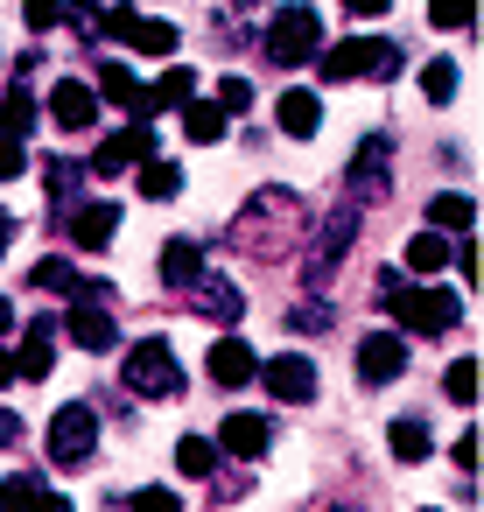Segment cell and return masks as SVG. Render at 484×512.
<instances>
[{"label": "cell", "instance_id": "cell-1", "mask_svg": "<svg viewBox=\"0 0 484 512\" xmlns=\"http://www.w3.org/2000/svg\"><path fill=\"white\" fill-rule=\"evenodd\" d=\"M379 302H386L414 337H442V330H456V316H463V302H456L449 288H400V274L379 281Z\"/></svg>", "mask_w": 484, "mask_h": 512}, {"label": "cell", "instance_id": "cell-2", "mask_svg": "<svg viewBox=\"0 0 484 512\" xmlns=\"http://www.w3.org/2000/svg\"><path fill=\"white\" fill-rule=\"evenodd\" d=\"M316 64H323L330 85H351V78H393V71H400V50L379 43V36H351V43H337V50H316Z\"/></svg>", "mask_w": 484, "mask_h": 512}, {"label": "cell", "instance_id": "cell-3", "mask_svg": "<svg viewBox=\"0 0 484 512\" xmlns=\"http://www.w3.org/2000/svg\"><path fill=\"white\" fill-rule=\"evenodd\" d=\"M120 379H127V393H141V400H169V393H183V365H176V351H169L162 337H141V344L127 351Z\"/></svg>", "mask_w": 484, "mask_h": 512}, {"label": "cell", "instance_id": "cell-4", "mask_svg": "<svg viewBox=\"0 0 484 512\" xmlns=\"http://www.w3.org/2000/svg\"><path fill=\"white\" fill-rule=\"evenodd\" d=\"M316 50H323V22H316V8H281V15L267 22V57H274L281 71L316 64Z\"/></svg>", "mask_w": 484, "mask_h": 512}, {"label": "cell", "instance_id": "cell-5", "mask_svg": "<svg viewBox=\"0 0 484 512\" xmlns=\"http://www.w3.org/2000/svg\"><path fill=\"white\" fill-rule=\"evenodd\" d=\"M64 330H71V344L78 351H113L120 344V323H113V309H106V295L99 288H71V302H64Z\"/></svg>", "mask_w": 484, "mask_h": 512}, {"label": "cell", "instance_id": "cell-6", "mask_svg": "<svg viewBox=\"0 0 484 512\" xmlns=\"http://www.w3.org/2000/svg\"><path fill=\"white\" fill-rule=\"evenodd\" d=\"M92 449H99V414H92L85 400L57 407V414H50V463H85Z\"/></svg>", "mask_w": 484, "mask_h": 512}, {"label": "cell", "instance_id": "cell-7", "mask_svg": "<svg viewBox=\"0 0 484 512\" xmlns=\"http://www.w3.org/2000/svg\"><path fill=\"white\" fill-rule=\"evenodd\" d=\"M106 36H120V43H127V50H141V57H176V29H169L162 15L113 8V15H106Z\"/></svg>", "mask_w": 484, "mask_h": 512}, {"label": "cell", "instance_id": "cell-8", "mask_svg": "<svg viewBox=\"0 0 484 512\" xmlns=\"http://www.w3.org/2000/svg\"><path fill=\"white\" fill-rule=\"evenodd\" d=\"M253 379H267V393H274L281 407H302V400H316V365H309L302 351L260 358V372H253Z\"/></svg>", "mask_w": 484, "mask_h": 512}, {"label": "cell", "instance_id": "cell-9", "mask_svg": "<svg viewBox=\"0 0 484 512\" xmlns=\"http://www.w3.org/2000/svg\"><path fill=\"white\" fill-rule=\"evenodd\" d=\"M141 162H155V127H148V120L120 127V134L92 155V176H127V169H141Z\"/></svg>", "mask_w": 484, "mask_h": 512}, {"label": "cell", "instance_id": "cell-10", "mask_svg": "<svg viewBox=\"0 0 484 512\" xmlns=\"http://www.w3.org/2000/svg\"><path fill=\"white\" fill-rule=\"evenodd\" d=\"M99 99H106V106H120L127 120H155V92H148L127 64H99Z\"/></svg>", "mask_w": 484, "mask_h": 512}, {"label": "cell", "instance_id": "cell-11", "mask_svg": "<svg viewBox=\"0 0 484 512\" xmlns=\"http://www.w3.org/2000/svg\"><path fill=\"white\" fill-rule=\"evenodd\" d=\"M400 372H407V344H400L393 330H372V337L358 344V379H365V386H393Z\"/></svg>", "mask_w": 484, "mask_h": 512}, {"label": "cell", "instance_id": "cell-12", "mask_svg": "<svg viewBox=\"0 0 484 512\" xmlns=\"http://www.w3.org/2000/svg\"><path fill=\"white\" fill-rule=\"evenodd\" d=\"M113 232H120V204L92 197V204H78V211H71V246H78V253H106V246H113Z\"/></svg>", "mask_w": 484, "mask_h": 512}, {"label": "cell", "instance_id": "cell-13", "mask_svg": "<svg viewBox=\"0 0 484 512\" xmlns=\"http://www.w3.org/2000/svg\"><path fill=\"white\" fill-rule=\"evenodd\" d=\"M50 120H57L64 134H85V127L99 120V92H92V85H78V78H64V85L50 92Z\"/></svg>", "mask_w": 484, "mask_h": 512}, {"label": "cell", "instance_id": "cell-14", "mask_svg": "<svg viewBox=\"0 0 484 512\" xmlns=\"http://www.w3.org/2000/svg\"><path fill=\"white\" fill-rule=\"evenodd\" d=\"M50 365H57V323H50V316H36V323L22 330L15 372H22V379H50Z\"/></svg>", "mask_w": 484, "mask_h": 512}, {"label": "cell", "instance_id": "cell-15", "mask_svg": "<svg viewBox=\"0 0 484 512\" xmlns=\"http://www.w3.org/2000/svg\"><path fill=\"white\" fill-rule=\"evenodd\" d=\"M253 372H260V358H253L246 337H218V344H211V379H218V386H246Z\"/></svg>", "mask_w": 484, "mask_h": 512}, {"label": "cell", "instance_id": "cell-16", "mask_svg": "<svg viewBox=\"0 0 484 512\" xmlns=\"http://www.w3.org/2000/svg\"><path fill=\"white\" fill-rule=\"evenodd\" d=\"M267 421L260 414H225V428H218V449L225 456H267Z\"/></svg>", "mask_w": 484, "mask_h": 512}, {"label": "cell", "instance_id": "cell-17", "mask_svg": "<svg viewBox=\"0 0 484 512\" xmlns=\"http://www.w3.org/2000/svg\"><path fill=\"white\" fill-rule=\"evenodd\" d=\"M190 295H197V316H211V323H232L246 302H239V288L232 281H218V274H197L190 281Z\"/></svg>", "mask_w": 484, "mask_h": 512}, {"label": "cell", "instance_id": "cell-18", "mask_svg": "<svg viewBox=\"0 0 484 512\" xmlns=\"http://www.w3.org/2000/svg\"><path fill=\"white\" fill-rule=\"evenodd\" d=\"M316 127H323V99H316V92H302V85H295V92H288V99H281V134H295V141H309V134H316Z\"/></svg>", "mask_w": 484, "mask_h": 512}, {"label": "cell", "instance_id": "cell-19", "mask_svg": "<svg viewBox=\"0 0 484 512\" xmlns=\"http://www.w3.org/2000/svg\"><path fill=\"white\" fill-rule=\"evenodd\" d=\"M351 197H386V141H365L351 162Z\"/></svg>", "mask_w": 484, "mask_h": 512}, {"label": "cell", "instance_id": "cell-20", "mask_svg": "<svg viewBox=\"0 0 484 512\" xmlns=\"http://www.w3.org/2000/svg\"><path fill=\"white\" fill-rule=\"evenodd\" d=\"M470 218H477V197H456V190L428 197V232H470Z\"/></svg>", "mask_w": 484, "mask_h": 512}, {"label": "cell", "instance_id": "cell-21", "mask_svg": "<svg viewBox=\"0 0 484 512\" xmlns=\"http://www.w3.org/2000/svg\"><path fill=\"white\" fill-rule=\"evenodd\" d=\"M351 232H358V211L344 204V211L330 218V232H323V246H316V260H309V281H323V274L337 267V253H344V239H351Z\"/></svg>", "mask_w": 484, "mask_h": 512}, {"label": "cell", "instance_id": "cell-22", "mask_svg": "<svg viewBox=\"0 0 484 512\" xmlns=\"http://www.w3.org/2000/svg\"><path fill=\"white\" fill-rule=\"evenodd\" d=\"M197 274H204V246H190V239H169V246H162V281H169V288H190Z\"/></svg>", "mask_w": 484, "mask_h": 512}, {"label": "cell", "instance_id": "cell-23", "mask_svg": "<svg viewBox=\"0 0 484 512\" xmlns=\"http://www.w3.org/2000/svg\"><path fill=\"white\" fill-rule=\"evenodd\" d=\"M148 92H155V113H176L183 99H197V71H190V64H169Z\"/></svg>", "mask_w": 484, "mask_h": 512}, {"label": "cell", "instance_id": "cell-24", "mask_svg": "<svg viewBox=\"0 0 484 512\" xmlns=\"http://www.w3.org/2000/svg\"><path fill=\"white\" fill-rule=\"evenodd\" d=\"M176 113H183V134H190V141H218V134H225V113H218V99H183Z\"/></svg>", "mask_w": 484, "mask_h": 512}, {"label": "cell", "instance_id": "cell-25", "mask_svg": "<svg viewBox=\"0 0 484 512\" xmlns=\"http://www.w3.org/2000/svg\"><path fill=\"white\" fill-rule=\"evenodd\" d=\"M176 190H183V169H176V162H162V155L141 162V197H148V204H169Z\"/></svg>", "mask_w": 484, "mask_h": 512}, {"label": "cell", "instance_id": "cell-26", "mask_svg": "<svg viewBox=\"0 0 484 512\" xmlns=\"http://www.w3.org/2000/svg\"><path fill=\"white\" fill-rule=\"evenodd\" d=\"M386 442H393V456H400V463H421V456L435 449V442H428V428H421L414 414H400V421L386 428Z\"/></svg>", "mask_w": 484, "mask_h": 512}, {"label": "cell", "instance_id": "cell-27", "mask_svg": "<svg viewBox=\"0 0 484 512\" xmlns=\"http://www.w3.org/2000/svg\"><path fill=\"white\" fill-rule=\"evenodd\" d=\"M0 134H15V141H29V134H36V99H29V85H15V92H8V106H0Z\"/></svg>", "mask_w": 484, "mask_h": 512}, {"label": "cell", "instance_id": "cell-28", "mask_svg": "<svg viewBox=\"0 0 484 512\" xmlns=\"http://www.w3.org/2000/svg\"><path fill=\"white\" fill-rule=\"evenodd\" d=\"M176 470H183V477H211V470H218V442L183 435V442H176Z\"/></svg>", "mask_w": 484, "mask_h": 512}, {"label": "cell", "instance_id": "cell-29", "mask_svg": "<svg viewBox=\"0 0 484 512\" xmlns=\"http://www.w3.org/2000/svg\"><path fill=\"white\" fill-rule=\"evenodd\" d=\"M421 99H428V106H449V99H456V64H449V57L421 64Z\"/></svg>", "mask_w": 484, "mask_h": 512}, {"label": "cell", "instance_id": "cell-30", "mask_svg": "<svg viewBox=\"0 0 484 512\" xmlns=\"http://www.w3.org/2000/svg\"><path fill=\"white\" fill-rule=\"evenodd\" d=\"M442 260H449V239H442V232H414V239H407V267H414V274H435Z\"/></svg>", "mask_w": 484, "mask_h": 512}, {"label": "cell", "instance_id": "cell-31", "mask_svg": "<svg viewBox=\"0 0 484 512\" xmlns=\"http://www.w3.org/2000/svg\"><path fill=\"white\" fill-rule=\"evenodd\" d=\"M43 477H0V512H36Z\"/></svg>", "mask_w": 484, "mask_h": 512}, {"label": "cell", "instance_id": "cell-32", "mask_svg": "<svg viewBox=\"0 0 484 512\" xmlns=\"http://www.w3.org/2000/svg\"><path fill=\"white\" fill-rule=\"evenodd\" d=\"M442 393H449L456 407H470V400H477V358H456V365L442 372Z\"/></svg>", "mask_w": 484, "mask_h": 512}, {"label": "cell", "instance_id": "cell-33", "mask_svg": "<svg viewBox=\"0 0 484 512\" xmlns=\"http://www.w3.org/2000/svg\"><path fill=\"white\" fill-rule=\"evenodd\" d=\"M428 22L435 29H470L477 22V0H428Z\"/></svg>", "mask_w": 484, "mask_h": 512}, {"label": "cell", "instance_id": "cell-34", "mask_svg": "<svg viewBox=\"0 0 484 512\" xmlns=\"http://www.w3.org/2000/svg\"><path fill=\"white\" fill-rule=\"evenodd\" d=\"M43 183H50V197H71V190H78V183H85V169H78V162H64V155H57V162H50V169H43Z\"/></svg>", "mask_w": 484, "mask_h": 512}, {"label": "cell", "instance_id": "cell-35", "mask_svg": "<svg viewBox=\"0 0 484 512\" xmlns=\"http://www.w3.org/2000/svg\"><path fill=\"white\" fill-rule=\"evenodd\" d=\"M134 512H183V498H176L169 484H141V491H134Z\"/></svg>", "mask_w": 484, "mask_h": 512}, {"label": "cell", "instance_id": "cell-36", "mask_svg": "<svg viewBox=\"0 0 484 512\" xmlns=\"http://www.w3.org/2000/svg\"><path fill=\"white\" fill-rule=\"evenodd\" d=\"M253 106V85L246 78H218V113H246Z\"/></svg>", "mask_w": 484, "mask_h": 512}, {"label": "cell", "instance_id": "cell-37", "mask_svg": "<svg viewBox=\"0 0 484 512\" xmlns=\"http://www.w3.org/2000/svg\"><path fill=\"white\" fill-rule=\"evenodd\" d=\"M22 169H29V148H22L15 134H0V183H15Z\"/></svg>", "mask_w": 484, "mask_h": 512}, {"label": "cell", "instance_id": "cell-38", "mask_svg": "<svg viewBox=\"0 0 484 512\" xmlns=\"http://www.w3.org/2000/svg\"><path fill=\"white\" fill-rule=\"evenodd\" d=\"M36 288H64V295H71V288H78V267H64V260H43V267H36Z\"/></svg>", "mask_w": 484, "mask_h": 512}, {"label": "cell", "instance_id": "cell-39", "mask_svg": "<svg viewBox=\"0 0 484 512\" xmlns=\"http://www.w3.org/2000/svg\"><path fill=\"white\" fill-rule=\"evenodd\" d=\"M288 330H330V302H302V309H288Z\"/></svg>", "mask_w": 484, "mask_h": 512}, {"label": "cell", "instance_id": "cell-40", "mask_svg": "<svg viewBox=\"0 0 484 512\" xmlns=\"http://www.w3.org/2000/svg\"><path fill=\"white\" fill-rule=\"evenodd\" d=\"M22 15H29V29H57L64 22V0H22Z\"/></svg>", "mask_w": 484, "mask_h": 512}, {"label": "cell", "instance_id": "cell-41", "mask_svg": "<svg viewBox=\"0 0 484 512\" xmlns=\"http://www.w3.org/2000/svg\"><path fill=\"white\" fill-rule=\"evenodd\" d=\"M449 456H456V470H463V477H470V470H477V428H463V435H456V449H449Z\"/></svg>", "mask_w": 484, "mask_h": 512}, {"label": "cell", "instance_id": "cell-42", "mask_svg": "<svg viewBox=\"0 0 484 512\" xmlns=\"http://www.w3.org/2000/svg\"><path fill=\"white\" fill-rule=\"evenodd\" d=\"M36 512H78V505H71V498H57V491H43V498H36Z\"/></svg>", "mask_w": 484, "mask_h": 512}, {"label": "cell", "instance_id": "cell-43", "mask_svg": "<svg viewBox=\"0 0 484 512\" xmlns=\"http://www.w3.org/2000/svg\"><path fill=\"white\" fill-rule=\"evenodd\" d=\"M344 8H351V15H386L393 0H344Z\"/></svg>", "mask_w": 484, "mask_h": 512}, {"label": "cell", "instance_id": "cell-44", "mask_svg": "<svg viewBox=\"0 0 484 512\" xmlns=\"http://www.w3.org/2000/svg\"><path fill=\"white\" fill-rule=\"evenodd\" d=\"M15 435H22V421H15V414H0V449H8Z\"/></svg>", "mask_w": 484, "mask_h": 512}, {"label": "cell", "instance_id": "cell-45", "mask_svg": "<svg viewBox=\"0 0 484 512\" xmlns=\"http://www.w3.org/2000/svg\"><path fill=\"white\" fill-rule=\"evenodd\" d=\"M8 239H15V218H8V211H0V260H8Z\"/></svg>", "mask_w": 484, "mask_h": 512}, {"label": "cell", "instance_id": "cell-46", "mask_svg": "<svg viewBox=\"0 0 484 512\" xmlns=\"http://www.w3.org/2000/svg\"><path fill=\"white\" fill-rule=\"evenodd\" d=\"M8 330H15V302H8V295H0V337H8Z\"/></svg>", "mask_w": 484, "mask_h": 512}, {"label": "cell", "instance_id": "cell-47", "mask_svg": "<svg viewBox=\"0 0 484 512\" xmlns=\"http://www.w3.org/2000/svg\"><path fill=\"white\" fill-rule=\"evenodd\" d=\"M0 386H15V358L8 351H0Z\"/></svg>", "mask_w": 484, "mask_h": 512}, {"label": "cell", "instance_id": "cell-48", "mask_svg": "<svg viewBox=\"0 0 484 512\" xmlns=\"http://www.w3.org/2000/svg\"><path fill=\"white\" fill-rule=\"evenodd\" d=\"M344 512H351V505H344Z\"/></svg>", "mask_w": 484, "mask_h": 512}]
</instances>
